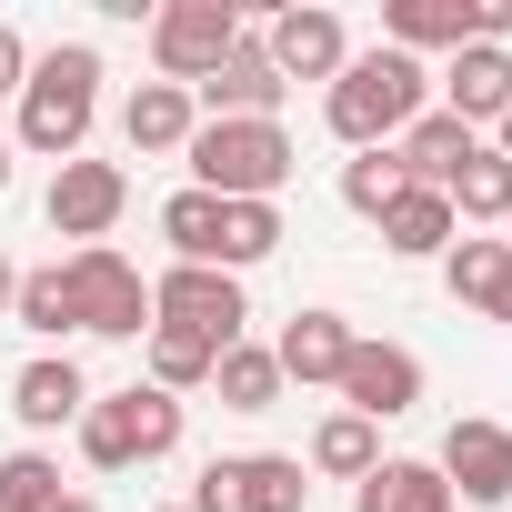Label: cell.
<instances>
[{
	"instance_id": "cell-1",
	"label": "cell",
	"mask_w": 512,
	"mask_h": 512,
	"mask_svg": "<svg viewBox=\"0 0 512 512\" xmlns=\"http://www.w3.org/2000/svg\"><path fill=\"white\" fill-rule=\"evenodd\" d=\"M422 81H432V71H422L412 51H392V41H382V51H362V61H342V71H332V101H322V111H332V131H342L352 151H382L392 131H412V121H422Z\"/></svg>"
},
{
	"instance_id": "cell-2",
	"label": "cell",
	"mask_w": 512,
	"mask_h": 512,
	"mask_svg": "<svg viewBox=\"0 0 512 512\" xmlns=\"http://www.w3.org/2000/svg\"><path fill=\"white\" fill-rule=\"evenodd\" d=\"M292 141H282V121H201L191 131V191H211V201H272L282 181H292Z\"/></svg>"
},
{
	"instance_id": "cell-3",
	"label": "cell",
	"mask_w": 512,
	"mask_h": 512,
	"mask_svg": "<svg viewBox=\"0 0 512 512\" xmlns=\"http://www.w3.org/2000/svg\"><path fill=\"white\" fill-rule=\"evenodd\" d=\"M91 111H101V51H91V41H61V51L21 81V141L51 151V161H71L81 131H91Z\"/></svg>"
},
{
	"instance_id": "cell-4",
	"label": "cell",
	"mask_w": 512,
	"mask_h": 512,
	"mask_svg": "<svg viewBox=\"0 0 512 512\" xmlns=\"http://www.w3.org/2000/svg\"><path fill=\"white\" fill-rule=\"evenodd\" d=\"M171 442H181V402H171V392H141V382H131V392H111V402L81 412V452H91L101 472L161 462Z\"/></svg>"
},
{
	"instance_id": "cell-5",
	"label": "cell",
	"mask_w": 512,
	"mask_h": 512,
	"mask_svg": "<svg viewBox=\"0 0 512 512\" xmlns=\"http://www.w3.org/2000/svg\"><path fill=\"white\" fill-rule=\"evenodd\" d=\"M61 282H71V312H81V332H111V342L151 332V282H141L131 262H121L111 241L71 251V262H61Z\"/></svg>"
},
{
	"instance_id": "cell-6",
	"label": "cell",
	"mask_w": 512,
	"mask_h": 512,
	"mask_svg": "<svg viewBox=\"0 0 512 512\" xmlns=\"http://www.w3.org/2000/svg\"><path fill=\"white\" fill-rule=\"evenodd\" d=\"M231 41H241L231 0H171V11L151 21V61H161V81H171V91L211 81V71L231 61Z\"/></svg>"
},
{
	"instance_id": "cell-7",
	"label": "cell",
	"mask_w": 512,
	"mask_h": 512,
	"mask_svg": "<svg viewBox=\"0 0 512 512\" xmlns=\"http://www.w3.org/2000/svg\"><path fill=\"white\" fill-rule=\"evenodd\" d=\"M382 31L392 51H472V41H512V0H392Z\"/></svg>"
},
{
	"instance_id": "cell-8",
	"label": "cell",
	"mask_w": 512,
	"mask_h": 512,
	"mask_svg": "<svg viewBox=\"0 0 512 512\" xmlns=\"http://www.w3.org/2000/svg\"><path fill=\"white\" fill-rule=\"evenodd\" d=\"M151 312H161L171 332H201L211 352H231V342H241V322H251V312H241V282H231V272H211V262L161 272V282H151Z\"/></svg>"
},
{
	"instance_id": "cell-9",
	"label": "cell",
	"mask_w": 512,
	"mask_h": 512,
	"mask_svg": "<svg viewBox=\"0 0 512 512\" xmlns=\"http://www.w3.org/2000/svg\"><path fill=\"white\" fill-rule=\"evenodd\" d=\"M302 502H312V482H302V462H282V452H231V462H211L201 492H191V512H302Z\"/></svg>"
},
{
	"instance_id": "cell-10",
	"label": "cell",
	"mask_w": 512,
	"mask_h": 512,
	"mask_svg": "<svg viewBox=\"0 0 512 512\" xmlns=\"http://www.w3.org/2000/svg\"><path fill=\"white\" fill-rule=\"evenodd\" d=\"M121 201H131L121 161H61V181H51V231L91 251V241H101V231L121 221Z\"/></svg>"
},
{
	"instance_id": "cell-11",
	"label": "cell",
	"mask_w": 512,
	"mask_h": 512,
	"mask_svg": "<svg viewBox=\"0 0 512 512\" xmlns=\"http://www.w3.org/2000/svg\"><path fill=\"white\" fill-rule=\"evenodd\" d=\"M432 472L452 482V502H512V432L502 422H452Z\"/></svg>"
},
{
	"instance_id": "cell-12",
	"label": "cell",
	"mask_w": 512,
	"mask_h": 512,
	"mask_svg": "<svg viewBox=\"0 0 512 512\" xmlns=\"http://www.w3.org/2000/svg\"><path fill=\"white\" fill-rule=\"evenodd\" d=\"M342 402H352L362 422H392V412L422 402V362H412L402 342H352V362H342Z\"/></svg>"
},
{
	"instance_id": "cell-13",
	"label": "cell",
	"mask_w": 512,
	"mask_h": 512,
	"mask_svg": "<svg viewBox=\"0 0 512 512\" xmlns=\"http://www.w3.org/2000/svg\"><path fill=\"white\" fill-rule=\"evenodd\" d=\"M262 51H272V71H282V81H332V71L352 61L332 11H282V21L262 31Z\"/></svg>"
},
{
	"instance_id": "cell-14",
	"label": "cell",
	"mask_w": 512,
	"mask_h": 512,
	"mask_svg": "<svg viewBox=\"0 0 512 512\" xmlns=\"http://www.w3.org/2000/svg\"><path fill=\"white\" fill-rule=\"evenodd\" d=\"M442 101H452V121L472 131V121H502L512 111V51L502 41H472V51H452V71H442Z\"/></svg>"
},
{
	"instance_id": "cell-15",
	"label": "cell",
	"mask_w": 512,
	"mask_h": 512,
	"mask_svg": "<svg viewBox=\"0 0 512 512\" xmlns=\"http://www.w3.org/2000/svg\"><path fill=\"white\" fill-rule=\"evenodd\" d=\"M201 91H211V111H221V121H272L292 81L272 71V51H262V41H231V61H221Z\"/></svg>"
},
{
	"instance_id": "cell-16",
	"label": "cell",
	"mask_w": 512,
	"mask_h": 512,
	"mask_svg": "<svg viewBox=\"0 0 512 512\" xmlns=\"http://www.w3.org/2000/svg\"><path fill=\"white\" fill-rule=\"evenodd\" d=\"M272 362H282V382H342V362H352L342 312H292L282 342H272Z\"/></svg>"
},
{
	"instance_id": "cell-17",
	"label": "cell",
	"mask_w": 512,
	"mask_h": 512,
	"mask_svg": "<svg viewBox=\"0 0 512 512\" xmlns=\"http://www.w3.org/2000/svg\"><path fill=\"white\" fill-rule=\"evenodd\" d=\"M392 161H402V181H412V191H442V181L472 161V131H462L452 111H422V121L402 131V151H392Z\"/></svg>"
},
{
	"instance_id": "cell-18",
	"label": "cell",
	"mask_w": 512,
	"mask_h": 512,
	"mask_svg": "<svg viewBox=\"0 0 512 512\" xmlns=\"http://www.w3.org/2000/svg\"><path fill=\"white\" fill-rule=\"evenodd\" d=\"M11 412H21L31 432H61V422H81V412H91V382H81L71 362H31V372L11 382Z\"/></svg>"
},
{
	"instance_id": "cell-19",
	"label": "cell",
	"mask_w": 512,
	"mask_h": 512,
	"mask_svg": "<svg viewBox=\"0 0 512 512\" xmlns=\"http://www.w3.org/2000/svg\"><path fill=\"white\" fill-rule=\"evenodd\" d=\"M121 131H131V151H191V91H171V81H141L131 91V111H121Z\"/></svg>"
},
{
	"instance_id": "cell-20",
	"label": "cell",
	"mask_w": 512,
	"mask_h": 512,
	"mask_svg": "<svg viewBox=\"0 0 512 512\" xmlns=\"http://www.w3.org/2000/svg\"><path fill=\"white\" fill-rule=\"evenodd\" d=\"M352 512H452V482H442L432 462H372Z\"/></svg>"
},
{
	"instance_id": "cell-21",
	"label": "cell",
	"mask_w": 512,
	"mask_h": 512,
	"mask_svg": "<svg viewBox=\"0 0 512 512\" xmlns=\"http://www.w3.org/2000/svg\"><path fill=\"white\" fill-rule=\"evenodd\" d=\"M442 201H452V221H512V161L472 141V161L442 181Z\"/></svg>"
},
{
	"instance_id": "cell-22",
	"label": "cell",
	"mask_w": 512,
	"mask_h": 512,
	"mask_svg": "<svg viewBox=\"0 0 512 512\" xmlns=\"http://www.w3.org/2000/svg\"><path fill=\"white\" fill-rule=\"evenodd\" d=\"M452 292L512 322V241H452Z\"/></svg>"
},
{
	"instance_id": "cell-23",
	"label": "cell",
	"mask_w": 512,
	"mask_h": 512,
	"mask_svg": "<svg viewBox=\"0 0 512 512\" xmlns=\"http://www.w3.org/2000/svg\"><path fill=\"white\" fill-rule=\"evenodd\" d=\"M211 382H221L231 412H272V402H282V362H272V352H251V342H231V352L211 362Z\"/></svg>"
},
{
	"instance_id": "cell-24",
	"label": "cell",
	"mask_w": 512,
	"mask_h": 512,
	"mask_svg": "<svg viewBox=\"0 0 512 512\" xmlns=\"http://www.w3.org/2000/svg\"><path fill=\"white\" fill-rule=\"evenodd\" d=\"M262 251H282V211L272 201H221V262L211 272H241V262H262Z\"/></svg>"
},
{
	"instance_id": "cell-25",
	"label": "cell",
	"mask_w": 512,
	"mask_h": 512,
	"mask_svg": "<svg viewBox=\"0 0 512 512\" xmlns=\"http://www.w3.org/2000/svg\"><path fill=\"white\" fill-rule=\"evenodd\" d=\"M382 241H392V251H452V201H442V191H402V201L382 211Z\"/></svg>"
},
{
	"instance_id": "cell-26",
	"label": "cell",
	"mask_w": 512,
	"mask_h": 512,
	"mask_svg": "<svg viewBox=\"0 0 512 512\" xmlns=\"http://www.w3.org/2000/svg\"><path fill=\"white\" fill-rule=\"evenodd\" d=\"M161 241H181V262H221V201L211 191H171L161 201Z\"/></svg>"
},
{
	"instance_id": "cell-27",
	"label": "cell",
	"mask_w": 512,
	"mask_h": 512,
	"mask_svg": "<svg viewBox=\"0 0 512 512\" xmlns=\"http://www.w3.org/2000/svg\"><path fill=\"white\" fill-rule=\"evenodd\" d=\"M211 342L201 332H171V322H151V392H191V382H211Z\"/></svg>"
},
{
	"instance_id": "cell-28",
	"label": "cell",
	"mask_w": 512,
	"mask_h": 512,
	"mask_svg": "<svg viewBox=\"0 0 512 512\" xmlns=\"http://www.w3.org/2000/svg\"><path fill=\"white\" fill-rule=\"evenodd\" d=\"M382 462V442H372V422L362 412H332L322 432H312V472H342V482H362Z\"/></svg>"
},
{
	"instance_id": "cell-29",
	"label": "cell",
	"mask_w": 512,
	"mask_h": 512,
	"mask_svg": "<svg viewBox=\"0 0 512 512\" xmlns=\"http://www.w3.org/2000/svg\"><path fill=\"white\" fill-rule=\"evenodd\" d=\"M402 191H412V181H402V161H392V151H362V161L342 171V201H352L362 221H382V211H392Z\"/></svg>"
},
{
	"instance_id": "cell-30",
	"label": "cell",
	"mask_w": 512,
	"mask_h": 512,
	"mask_svg": "<svg viewBox=\"0 0 512 512\" xmlns=\"http://www.w3.org/2000/svg\"><path fill=\"white\" fill-rule=\"evenodd\" d=\"M51 502H61V462H41V452L0 462V512H51Z\"/></svg>"
},
{
	"instance_id": "cell-31",
	"label": "cell",
	"mask_w": 512,
	"mask_h": 512,
	"mask_svg": "<svg viewBox=\"0 0 512 512\" xmlns=\"http://www.w3.org/2000/svg\"><path fill=\"white\" fill-rule=\"evenodd\" d=\"M31 332H81V312H71V282L61 272H21V302H11Z\"/></svg>"
},
{
	"instance_id": "cell-32",
	"label": "cell",
	"mask_w": 512,
	"mask_h": 512,
	"mask_svg": "<svg viewBox=\"0 0 512 512\" xmlns=\"http://www.w3.org/2000/svg\"><path fill=\"white\" fill-rule=\"evenodd\" d=\"M21 81H31V61H21V31H11V21H0V101H11Z\"/></svg>"
},
{
	"instance_id": "cell-33",
	"label": "cell",
	"mask_w": 512,
	"mask_h": 512,
	"mask_svg": "<svg viewBox=\"0 0 512 512\" xmlns=\"http://www.w3.org/2000/svg\"><path fill=\"white\" fill-rule=\"evenodd\" d=\"M11 302H21V272H11V262H0V312H11Z\"/></svg>"
},
{
	"instance_id": "cell-34",
	"label": "cell",
	"mask_w": 512,
	"mask_h": 512,
	"mask_svg": "<svg viewBox=\"0 0 512 512\" xmlns=\"http://www.w3.org/2000/svg\"><path fill=\"white\" fill-rule=\"evenodd\" d=\"M51 512H101V502H81V492H71V502H51Z\"/></svg>"
},
{
	"instance_id": "cell-35",
	"label": "cell",
	"mask_w": 512,
	"mask_h": 512,
	"mask_svg": "<svg viewBox=\"0 0 512 512\" xmlns=\"http://www.w3.org/2000/svg\"><path fill=\"white\" fill-rule=\"evenodd\" d=\"M492 151H502V161H512V111H502V141H492Z\"/></svg>"
},
{
	"instance_id": "cell-36",
	"label": "cell",
	"mask_w": 512,
	"mask_h": 512,
	"mask_svg": "<svg viewBox=\"0 0 512 512\" xmlns=\"http://www.w3.org/2000/svg\"><path fill=\"white\" fill-rule=\"evenodd\" d=\"M0 191H11V141H0Z\"/></svg>"
}]
</instances>
